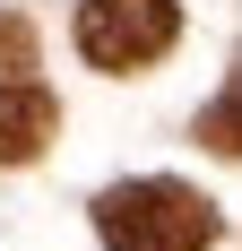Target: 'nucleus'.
<instances>
[{"instance_id":"f257e3e1","label":"nucleus","mask_w":242,"mask_h":251,"mask_svg":"<svg viewBox=\"0 0 242 251\" xmlns=\"http://www.w3.org/2000/svg\"><path fill=\"white\" fill-rule=\"evenodd\" d=\"M96 234H104V251H208L217 208L182 182H121L96 200Z\"/></svg>"},{"instance_id":"7ed1b4c3","label":"nucleus","mask_w":242,"mask_h":251,"mask_svg":"<svg viewBox=\"0 0 242 251\" xmlns=\"http://www.w3.org/2000/svg\"><path fill=\"white\" fill-rule=\"evenodd\" d=\"M52 130H61L52 87H35V78H0V165L44 156V139H52Z\"/></svg>"},{"instance_id":"39448f33","label":"nucleus","mask_w":242,"mask_h":251,"mask_svg":"<svg viewBox=\"0 0 242 251\" xmlns=\"http://www.w3.org/2000/svg\"><path fill=\"white\" fill-rule=\"evenodd\" d=\"M208 148H225V156H234V96H225L217 113H208Z\"/></svg>"},{"instance_id":"f03ea898","label":"nucleus","mask_w":242,"mask_h":251,"mask_svg":"<svg viewBox=\"0 0 242 251\" xmlns=\"http://www.w3.org/2000/svg\"><path fill=\"white\" fill-rule=\"evenodd\" d=\"M173 35H182L173 0H87L78 9V52L96 70H147Z\"/></svg>"},{"instance_id":"20e7f679","label":"nucleus","mask_w":242,"mask_h":251,"mask_svg":"<svg viewBox=\"0 0 242 251\" xmlns=\"http://www.w3.org/2000/svg\"><path fill=\"white\" fill-rule=\"evenodd\" d=\"M18 70H26V26L0 18V78H18Z\"/></svg>"}]
</instances>
